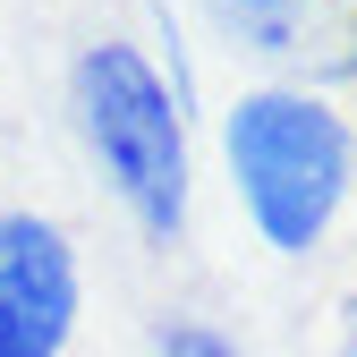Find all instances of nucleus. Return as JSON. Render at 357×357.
<instances>
[{"label": "nucleus", "instance_id": "obj_6", "mask_svg": "<svg viewBox=\"0 0 357 357\" xmlns=\"http://www.w3.org/2000/svg\"><path fill=\"white\" fill-rule=\"evenodd\" d=\"M340 357H357V289L340 298Z\"/></svg>", "mask_w": 357, "mask_h": 357}, {"label": "nucleus", "instance_id": "obj_2", "mask_svg": "<svg viewBox=\"0 0 357 357\" xmlns=\"http://www.w3.org/2000/svg\"><path fill=\"white\" fill-rule=\"evenodd\" d=\"M68 119L119 221L153 247H178L196 221V128L178 77L128 34H94L68 60Z\"/></svg>", "mask_w": 357, "mask_h": 357}, {"label": "nucleus", "instance_id": "obj_5", "mask_svg": "<svg viewBox=\"0 0 357 357\" xmlns=\"http://www.w3.org/2000/svg\"><path fill=\"white\" fill-rule=\"evenodd\" d=\"M153 357H238V340L221 324H204V315H170L153 332Z\"/></svg>", "mask_w": 357, "mask_h": 357}, {"label": "nucleus", "instance_id": "obj_1", "mask_svg": "<svg viewBox=\"0 0 357 357\" xmlns=\"http://www.w3.org/2000/svg\"><path fill=\"white\" fill-rule=\"evenodd\" d=\"M213 153L247 238L281 264L324 255L357 204V119L324 85H298V77L238 85L213 119Z\"/></svg>", "mask_w": 357, "mask_h": 357}, {"label": "nucleus", "instance_id": "obj_4", "mask_svg": "<svg viewBox=\"0 0 357 357\" xmlns=\"http://www.w3.org/2000/svg\"><path fill=\"white\" fill-rule=\"evenodd\" d=\"M213 9H221V26L238 34V52L281 60V52H298V26H306L315 0H213Z\"/></svg>", "mask_w": 357, "mask_h": 357}, {"label": "nucleus", "instance_id": "obj_3", "mask_svg": "<svg viewBox=\"0 0 357 357\" xmlns=\"http://www.w3.org/2000/svg\"><path fill=\"white\" fill-rule=\"evenodd\" d=\"M85 324V255L68 221L0 204V357H68Z\"/></svg>", "mask_w": 357, "mask_h": 357}]
</instances>
